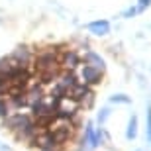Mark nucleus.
Returning a JSON list of instances; mask_svg holds the SVG:
<instances>
[{"instance_id": "nucleus-10", "label": "nucleus", "mask_w": 151, "mask_h": 151, "mask_svg": "<svg viewBox=\"0 0 151 151\" xmlns=\"http://www.w3.org/2000/svg\"><path fill=\"white\" fill-rule=\"evenodd\" d=\"M84 139H86L90 149H94V128H92V124L84 126Z\"/></svg>"}, {"instance_id": "nucleus-6", "label": "nucleus", "mask_w": 151, "mask_h": 151, "mask_svg": "<svg viewBox=\"0 0 151 151\" xmlns=\"http://www.w3.org/2000/svg\"><path fill=\"white\" fill-rule=\"evenodd\" d=\"M81 78L86 86H94V84H100L102 81V73L94 67H88V65H83L81 69Z\"/></svg>"}, {"instance_id": "nucleus-8", "label": "nucleus", "mask_w": 151, "mask_h": 151, "mask_svg": "<svg viewBox=\"0 0 151 151\" xmlns=\"http://www.w3.org/2000/svg\"><path fill=\"white\" fill-rule=\"evenodd\" d=\"M86 28H88L90 34H94V35H106L110 32V24L106 20H96V22H90Z\"/></svg>"}, {"instance_id": "nucleus-17", "label": "nucleus", "mask_w": 151, "mask_h": 151, "mask_svg": "<svg viewBox=\"0 0 151 151\" xmlns=\"http://www.w3.org/2000/svg\"><path fill=\"white\" fill-rule=\"evenodd\" d=\"M135 12H137V8H129V10H126V12H124V16H126V18H129V16H134Z\"/></svg>"}, {"instance_id": "nucleus-16", "label": "nucleus", "mask_w": 151, "mask_h": 151, "mask_svg": "<svg viewBox=\"0 0 151 151\" xmlns=\"http://www.w3.org/2000/svg\"><path fill=\"white\" fill-rule=\"evenodd\" d=\"M151 0H139V6H137V10H143V8H147L149 6Z\"/></svg>"}, {"instance_id": "nucleus-4", "label": "nucleus", "mask_w": 151, "mask_h": 151, "mask_svg": "<svg viewBox=\"0 0 151 151\" xmlns=\"http://www.w3.org/2000/svg\"><path fill=\"white\" fill-rule=\"evenodd\" d=\"M59 65H61L65 71H73L81 65V55H78L75 49H65L63 55L59 57Z\"/></svg>"}, {"instance_id": "nucleus-13", "label": "nucleus", "mask_w": 151, "mask_h": 151, "mask_svg": "<svg viewBox=\"0 0 151 151\" xmlns=\"http://www.w3.org/2000/svg\"><path fill=\"white\" fill-rule=\"evenodd\" d=\"M102 139H104V132H102V128L94 129V147H98L102 143Z\"/></svg>"}, {"instance_id": "nucleus-19", "label": "nucleus", "mask_w": 151, "mask_h": 151, "mask_svg": "<svg viewBox=\"0 0 151 151\" xmlns=\"http://www.w3.org/2000/svg\"><path fill=\"white\" fill-rule=\"evenodd\" d=\"M137 151H141V149H137Z\"/></svg>"}, {"instance_id": "nucleus-11", "label": "nucleus", "mask_w": 151, "mask_h": 151, "mask_svg": "<svg viewBox=\"0 0 151 151\" xmlns=\"http://www.w3.org/2000/svg\"><path fill=\"white\" fill-rule=\"evenodd\" d=\"M145 122H147V139L151 143V102H147V112H145Z\"/></svg>"}, {"instance_id": "nucleus-18", "label": "nucleus", "mask_w": 151, "mask_h": 151, "mask_svg": "<svg viewBox=\"0 0 151 151\" xmlns=\"http://www.w3.org/2000/svg\"><path fill=\"white\" fill-rule=\"evenodd\" d=\"M4 92H6V84H0V98H4Z\"/></svg>"}, {"instance_id": "nucleus-15", "label": "nucleus", "mask_w": 151, "mask_h": 151, "mask_svg": "<svg viewBox=\"0 0 151 151\" xmlns=\"http://www.w3.org/2000/svg\"><path fill=\"white\" fill-rule=\"evenodd\" d=\"M110 100H112V102H120V104H128L129 98H128L126 94H114L112 98H110Z\"/></svg>"}, {"instance_id": "nucleus-3", "label": "nucleus", "mask_w": 151, "mask_h": 151, "mask_svg": "<svg viewBox=\"0 0 151 151\" xmlns=\"http://www.w3.org/2000/svg\"><path fill=\"white\" fill-rule=\"evenodd\" d=\"M10 59L14 61V65H18V67H26L28 69L32 63H34V55H32V49H28V47H16L14 49V53L10 55Z\"/></svg>"}, {"instance_id": "nucleus-9", "label": "nucleus", "mask_w": 151, "mask_h": 151, "mask_svg": "<svg viewBox=\"0 0 151 151\" xmlns=\"http://www.w3.org/2000/svg\"><path fill=\"white\" fill-rule=\"evenodd\" d=\"M135 135H137V116H132V118H129V124H128L126 137H128V139H134Z\"/></svg>"}, {"instance_id": "nucleus-7", "label": "nucleus", "mask_w": 151, "mask_h": 151, "mask_svg": "<svg viewBox=\"0 0 151 151\" xmlns=\"http://www.w3.org/2000/svg\"><path fill=\"white\" fill-rule=\"evenodd\" d=\"M81 61H84V65H88V67H94V69H98L100 73H104V59H102L98 53H94V51H86V53H84V57L81 59Z\"/></svg>"}, {"instance_id": "nucleus-12", "label": "nucleus", "mask_w": 151, "mask_h": 151, "mask_svg": "<svg viewBox=\"0 0 151 151\" xmlns=\"http://www.w3.org/2000/svg\"><path fill=\"white\" fill-rule=\"evenodd\" d=\"M10 114V108H8V102L4 98H0V118H6Z\"/></svg>"}, {"instance_id": "nucleus-5", "label": "nucleus", "mask_w": 151, "mask_h": 151, "mask_svg": "<svg viewBox=\"0 0 151 151\" xmlns=\"http://www.w3.org/2000/svg\"><path fill=\"white\" fill-rule=\"evenodd\" d=\"M32 145H37L41 151H57L59 149V143L53 139V135H51L49 132H41V134L34 139Z\"/></svg>"}, {"instance_id": "nucleus-1", "label": "nucleus", "mask_w": 151, "mask_h": 151, "mask_svg": "<svg viewBox=\"0 0 151 151\" xmlns=\"http://www.w3.org/2000/svg\"><path fill=\"white\" fill-rule=\"evenodd\" d=\"M34 67L39 75H49L55 73L59 75V55L53 47H47V49H41L37 55L34 57Z\"/></svg>"}, {"instance_id": "nucleus-2", "label": "nucleus", "mask_w": 151, "mask_h": 151, "mask_svg": "<svg viewBox=\"0 0 151 151\" xmlns=\"http://www.w3.org/2000/svg\"><path fill=\"white\" fill-rule=\"evenodd\" d=\"M34 116L29 114H22V112H10L8 116L4 118V128L10 129V132H20V129H26L29 126H34Z\"/></svg>"}, {"instance_id": "nucleus-14", "label": "nucleus", "mask_w": 151, "mask_h": 151, "mask_svg": "<svg viewBox=\"0 0 151 151\" xmlns=\"http://www.w3.org/2000/svg\"><path fill=\"white\" fill-rule=\"evenodd\" d=\"M110 116V108H102L100 114H98V126H102V124L106 122V118Z\"/></svg>"}]
</instances>
